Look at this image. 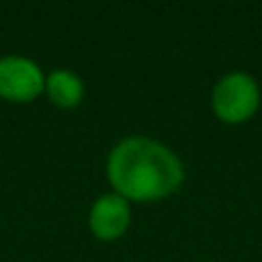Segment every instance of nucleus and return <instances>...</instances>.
I'll use <instances>...</instances> for the list:
<instances>
[{
    "label": "nucleus",
    "mask_w": 262,
    "mask_h": 262,
    "mask_svg": "<svg viewBox=\"0 0 262 262\" xmlns=\"http://www.w3.org/2000/svg\"><path fill=\"white\" fill-rule=\"evenodd\" d=\"M212 108L228 124L246 122L260 108V88L253 76L232 72L223 76L212 90Z\"/></svg>",
    "instance_id": "obj_2"
},
{
    "label": "nucleus",
    "mask_w": 262,
    "mask_h": 262,
    "mask_svg": "<svg viewBox=\"0 0 262 262\" xmlns=\"http://www.w3.org/2000/svg\"><path fill=\"white\" fill-rule=\"evenodd\" d=\"M106 175L124 200L152 203L172 195L184 182L180 157L163 143L145 136L124 138L111 149Z\"/></svg>",
    "instance_id": "obj_1"
},
{
    "label": "nucleus",
    "mask_w": 262,
    "mask_h": 262,
    "mask_svg": "<svg viewBox=\"0 0 262 262\" xmlns=\"http://www.w3.org/2000/svg\"><path fill=\"white\" fill-rule=\"evenodd\" d=\"M92 235L101 242H115L129 230L131 226V207L129 200L118 193H106L95 200L88 216Z\"/></svg>",
    "instance_id": "obj_4"
},
{
    "label": "nucleus",
    "mask_w": 262,
    "mask_h": 262,
    "mask_svg": "<svg viewBox=\"0 0 262 262\" xmlns=\"http://www.w3.org/2000/svg\"><path fill=\"white\" fill-rule=\"evenodd\" d=\"M46 76L41 67L23 55L0 58V99L28 104L44 92Z\"/></svg>",
    "instance_id": "obj_3"
},
{
    "label": "nucleus",
    "mask_w": 262,
    "mask_h": 262,
    "mask_svg": "<svg viewBox=\"0 0 262 262\" xmlns=\"http://www.w3.org/2000/svg\"><path fill=\"white\" fill-rule=\"evenodd\" d=\"M44 92L51 99V104H55L58 108H76L85 97V85L69 69H53L46 76Z\"/></svg>",
    "instance_id": "obj_5"
}]
</instances>
